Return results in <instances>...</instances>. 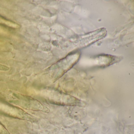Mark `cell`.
Segmentation results:
<instances>
[{
	"label": "cell",
	"instance_id": "1",
	"mask_svg": "<svg viewBox=\"0 0 134 134\" xmlns=\"http://www.w3.org/2000/svg\"><path fill=\"white\" fill-rule=\"evenodd\" d=\"M0 109L3 110V111L6 113H10L12 115H17L18 113H19L18 110L16 109L1 103H0Z\"/></svg>",
	"mask_w": 134,
	"mask_h": 134
}]
</instances>
